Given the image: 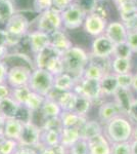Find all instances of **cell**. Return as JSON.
<instances>
[{"label": "cell", "instance_id": "52a82bcc", "mask_svg": "<svg viewBox=\"0 0 137 154\" xmlns=\"http://www.w3.org/2000/svg\"><path fill=\"white\" fill-rule=\"evenodd\" d=\"M87 14L81 6L74 1L69 7L61 11V19H63V26L64 30H78L83 27L84 21H85Z\"/></svg>", "mask_w": 137, "mask_h": 154}, {"label": "cell", "instance_id": "d590c367", "mask_svg": "<svg viewBox=\"0 0 137 154\" xmlns=\"http://www.w3.org/2000/svg\"><path fill=\"white\" fill-rule=\"evenodd\" d=\"M46 70L50 72L53 76H56L58 74H61L64 72V62L61 59V56H57L55 58H53L50 62L48 63V65L46 67Z\"/></svg>", "mask_w": 137, "mask_h": 154}, {"label": "cell", "instance_id": "83f0119b", "mask_svg": "<svg viewBox=\"0 0 137 154\" xmlns=\"http://www.w3.org/2000/svg\"><path fill=\"white\" fill-rule=\"evenodd\" d=\"M132 61L130 59H123L113 57L112 58V72L116 75L118 74H125L131 72Z\"/></svg>", "mask_w": 137, "mask_h": 154}, {"label": "cell", "instance_id": "816d5d0a", "mask_svg": "<svg viewBox=\"0 0 137 154\" xmlns=\"http://www.w3.org/2000/svg\"><path fill=\"white\" fill-rule=\"evenodd\" d=\"M37 152H38V154H55L52 147H44V146H41L37 150Z\"/></svg>", "mask_w": 137, "mask_h": 154}, {"label": "cell", "instance_id": "d4e9b609", "mask_svg": "<svg viewBox=\"0 0 137 154\" xmlns=\"http://www.w3.org/2000/svg\"><path fill=\"white\" fill-rule=\"evenodd\" d=\"M80 139V131L77 128H64L61 131V144L68 149Z\"/></svg>", "mask_w": 137, "mask_h": 154}, {"label": "cell", "instance_id": "b9f144b4", "mask_svg": "<svg viewBox=\"0 0 137 154\" xmlns=\"http://www.w3.org/2000/svg\"><path fill=\"white\" fill-rule=\"evenodd\" d=\"M53 5V0H33V8L37 14L47 11Z\"/></svg>", "mask_w": 137, "mask_h": 154}, {"label": "cell", "instance_id": "60d3db41", "mask_svg": "<svg viewBox=\"0 0 137 154\" xmlns=\"http://www.w3.org/2000/svg\"><path fill=\"white\" fill-rule=\"evenodd\" d=\"M117 76V80H118L119 88H131L132 81H133V74L131 72L125 74H118Z\"/></svg>", "mask_w": 137, "mask_h": 154}, {"label": "cell", "instance_id": "7bdbcfd3", "mask_svg": "<svg viewBox=\"0 0 137 154\" xmlns=\"http://www.w3.org/2000/svg\"><path fill=\"white\" fill-rule=\"evenodd\" d=\"M87 14H93L98 0H75Z\"/></svg>", "mask_w": 137, "mask_h": 154}, {"label": "cell", "instance_id": "7a4b0ae2", "mask_svg": "<svg viewBox=\"0 0 137 154\" xmlns=\"http://www.w3.org/2000/svg\"><path fill=\"white\" fill-rule=\"evenodd\" d=\"M133 130V123L126 115L117 116L103 125V134L111 143L131 141Z\"/></svg>", "mask_w": 137, "mask_h": 154}, {"label": "cell", "instance_id": "11a10c76", "mask_svg": "<svg viewBox=\"0 0 137 154\" xmlns=\"http://www.w3.org/2000/svg\"><path fill=\"white\" fill-rule=\"evenodd\" d=\"M112 1H113L114 5H115V6H117V5H119V4L123 3V2H126V1H130V0H112Z\"/></svg>", "mask_w": 137, "mask_h": 154}, {"label": "cell", "instance_id": "f6af8a7d", "mask_svg": "<svg viewBox=\"0 0 137 154\" xmlns=\"http://www.w3.org/2000/svg\"><path fill=\"white\" fill-rule=\"evenodd\" d=\"M75 0H53V5L52 7L56 8L57 11H63L67 7H69Z\"/></svg>", "mask_w": 137, "mask_h": 154}, {"label": "cell", "instance_id": "603a6c76", "mask_svg": "<svg viewBox=\"0 0 137 154\" xmlns=\"http://www.w3.org/2000/svg\"><path fill=\"white\" fill-rule=\"evenodd\" d=\"M57 56H61V54H58L55 49H53L50 45H49L48 48H46L45 49L41 51L40 53H38L33 57L35 68L46 69V67L48 65L49 62Z\"/></svg>", "mask_w": 137, "mask_h": 154}, {"label": "cell", "instance_id": "5b68a950", "mask_svg": "<svg viewBox=\"0 0 137 154\" xmlns=\"http://www.w3.org/2000/svg\"><path fill=\"white\" fill-rule=\"evenodd\" d=\"M29 88L32 91L46 98L54 88V76L46 69L35 68L31 74Z\"/></svg>", "mask_w": 137, "mask_h": 154}, {"label": "cell", "instance_id": "d6986e66", "mask_svg": "<svg viewBox=\"0 0 137 154\" xmlns=\"http://www.w3.org/2000/svg\"><path fill=\"white\" fill-rule=\"evenodd\" d=\"M59 118L64 128H77L79 130L88 120V116H81L74 111H63Z\"/></svg>", "mask_w": 137, "mask_h": 154}, {"label": "cell", "instance_id": "bcb514c9", "mask_svg": "<svg viewBox=\"0 0 137 154\" xmlns=\"http://www.w3.org/2000/svg\"><path fill=\"white\" fill-rule=\"evenodd\" d=\"M127 117L130 119L132 123L137 125V99H134L130 110H129L128 114H127Z\"/></svg>", "mask_w": 137, "mask_h": 154}, {"label": "cell", "instance_id": "8992f818", "mask_svg": "<svg viewBox=\"0 0 137 154\" xmlns=\"http://www.w3.org/2000/svg\"><path fill=\"white\" fill-rule=\"evenodd\" d=\"M61 29H64L61 11H57L54 7H51L38 14L36 21V30L51 34L54 31Z\"/></svg>", "mask_w": 137, "mask_h": 154}, {"label": "cell", "instance_id": "7c38bea8", "mask_svg": "<svg viewBox=\"0 0 137 154\" xmlns=\"http://www.w3.org/2000/svg\"><path fill=\"white\" fill-rule=\"evenodd\" d=\"M32 72L31 69L26 67H11L8 70L6 83L11 88L29 85Z\"/></svg>", "mask_w": 137, "mask_h": 154}, {"label": "cell", "instance_id": "3957f363", "mask_svg": "<svg viewBox=\"0 0 137 154\" xmlns=\"http://www.w3.org/2000/svg\"><path fill=\"white\" fill-rule=\"evenodd\" d=\"M30 20L24 14L16 11L4 24V30L7 33L6 45L8 48H16L19 45L30 32Z\"/></svg>", "mask_w": 137, "mask_h": 154}, {"label": "cell", "instance_id": "6da1fadb", "mask_svg": "<svg viewBox=\"0 0 137 154\" xmlns=\"http://www.w3.org/2000/svg\"><path fill=\"white\" fill-rule=\"evenodd\" d=\"M64 72L71 74L77 81L83 77L84 70L90 60V54L80 45H73L61 54Z\"/></svg>", "mask_w": 137, "mask_h": 154}, {"label": "cell", "instance_id": "9c48e42d", "mask_svg": "<svg viewBox=\"0 0 137 154\" xmlns=\"http://www.w3.org/2000/svg\"><path fill=\"white\" fill-rule=\"evenodd\" d=\"M115 46L116 44L108 36H106V34H103V35L93 38L89 54L94 58L112 59L114 57Z\"/></svg>", "mask_w": 137, "mask_h": 154}, {"label": "cell", "instance_id": "c3c4849f", "mask_svg": "<svg viewBox=\"0 0 137 154\" xmlns=\"http://www.w3.org/2000/svg\"><path fill=\"white\" fill-rule=\"evenodd\" d=\"M11 88L7 83H0V100L10 97Z\"/></svg>", "mask_w": 137, "mask_h": 154}, {"label": "cell", "instance_id": "681fc988", "mask_svg": "<svg viewBox=\"0 0 137 154\" xmlns=\"http://www.w3.org/2000/svg\"><path fill=\"white\" fill-rule=\"evenodd\" d=\"M13 154H38L36 149L27 148V147H19Z\"/></svg>", "mask_w": 137, "mask_h": 154}, {"label": "cell", "instance_id": "7dc6e473", "mask_svg": "<svg viewBox=\"0 0 137 154\" xmlns=\"http://www.w3.org/2000/svg\"><path fill=\"white\" fill-rule=\"evenodd\" d=\"M9 68L4 62H0V83H6Z\"/></svg>", "mask_w": 137, "mask_h": 154}, {"label": "cell", "instance_id": "484cf974", "mask_svg": "<svg viewBox=\"0 0 137 154\" xmlns=\"http://www.w3.org/2000/svg\"><path fill=\"white\" fill-rule=\"evenodd\" d=\"M40 112L42 115L45 117V119L48 118H55L61 116V112H63V109L61 107L58 105V103L51 99L46 98L45 101L43 103V106L40 109Z\"/></svg>", "mask_w": 137, "mask_h": 154}, {"label": "cell", "instance_id": "e575fe53", "mask_svg": "<svg viewBox=\"0 0 137 154\" xmlns=\"http://www.w3.org/2000/svg\"><path fill=\"white\" fill-rule=\"evenodd\" d=\"M19 148L17 141L12 139L0 137V154H13Z\"/></svg>", "mask_w": 137, "mask_h": 154}, {"label": "cell", "instance_id": "6f0895ef", "mask_svg": "<svg viewBox=\"0 0 137 154\" xmlns=\"http://www.w3.org/2000/svg\"><path fill=\"white\" fill-rule=\"evenodd\" d=\"M3 122H4V119L0 115V137L2 136V126H3Z\"/></svg>", "mask_w": 137, "mask_h": 154}, {"label": "cell", "instance_id": "836d02e7", "mask_svg": "<svg viewBox=\"0 0 137 154\" xmlns=\"http://www.w3.org/2000/svg\"><path fill=\"white\" fill-rule=\"evenodd\" d=\"M45 99H46L45 97L39 95V94L35 93V91H31V94H30L25 106H26L27 108H29L32 112H36V111H39L42 108Z\"/></svg>", "mask_w": 137, "mask_h": 154}, {"label": "cell", "instance_id": "680465c9", "mask_svg": "<svg viewBox=\"0 0 137 154\" xmlns=\"http://www.w3.org/2000/svg\"><path fill=\"white\" fill-rule=\"evenodd\" d=\"M132 1H133L134 7H135V11H137V0H132Z\"/></svg>", "mask_w": 137, "mask_h": 154}, {"label": "cell", "instance_id": "44dd1931", "mask_svg": "<svg viewBox=\"0 0 137 154\" xmlns=\"http://www.w3.org/2000/svg\"><path fill=\"white\" fill-rule=\"evenodd\" d=\"M100 88L104 98H106V97H114V95L119 88L116 74L113 73V72L106 74L100 79Z\"/></svg>", "mask_w": 137, "mask_h": 154}, {"label": "cell", "instance_id": "f5cc1de1", "mask_svg": "<svg viewBox=\"0 0 137 154\" xmlns=\"http://www.w3.org/2000/svg\"><path fill=\"white\" fill-rule=\"evenodd\" d=\"M131 154H137V141L136 140H131Z\"/></svg>", "mask_w": 137, "mask_h": 154}, {"label": "cell", "instance_id": "4dcf8cb0", "mask_svg": "<svg viewBox=\"0 0 137 154\" xmlns=\"http://www.w3.org/2000/svg\"><path fill=\"white\" fill-rule=\"evenodd\" d=\"M116 8L118 11L119 14H120V21H122L123 23H125L128 20H130L132 17H134L137 14L132 0L119 4V5L116 6Z\"/></svg>", "mask_w": 137, "mask_h": 154}, {"label": "cell", "instance_id": "d6a6232c", "mask_svg": "<svg viewBox=\"0 0 137 154\" xmlns=\"http://www.w3.org/2000/svg\"><path fill=\"white\" fill-rule=\"evenodd\" d=\"M31 88H29V85L26 86H19V88H11V94L10 97L13 99L16 103H19V105H25L27 100H28L30 94H31Z\"/></svg>", "mask_w": 137, "mask_h": 154}, {"label": "cell", "instance_id": "2e32d148", "mask_svg": "<svg viewBox=\"0 0 137 154\" xmlns=\"http://www.w3.org/2000/svg\"><path fill=\"white\" fill-rule=\"evenodd\" d=\"M88 142L89 154H111L112 143L104 134L91 138Z\"/></svg>", "mask_w": 137, "mask_h": 154}, {"label": "cell", "instance_id": "8d00e7d4", "mask_svg": "<svg viewBox=\"0 0 137 154\" xmlns=\"http://www.w3.org/2000/svg\"><path fill=\"white\" fill-rule=\"evenodd\" d=\"M132 56H133V53H132L131 48H129L128 44H127V42L116 44V46H115V51H114V57L131 60Z\"/></svg>", "mask_w": 137, "mask_h": 154}, {"label": "cell", "instance_id": "ac0fdd59", "mask_svg": "<svg viewBox=\"0 0 137 154\" xmlns=\"http://www.w3.org/2000/svg\"><path fill=\"white\" fill-rule=\"evenodd\" d=\"M23 125L24 123H22L16 118L4 119L3 126H2V136L17 141L21 136Z\"/></svg>", "mask_w": 137, "mask_h": 154}, {"label": "cell", "instance_id": "ffe728a7", "mask_svg": "<svg viewBox=\"0 0 137 154\" xmlns=\"http://www.w3.org/2000/svg\"><path fill=\"white\" fill-rule=\"evenodd\" d=\"M79 131L81 139L88 141L93 137L103 134V125L96 119H88Z\"/></svg>", "mask_w": 137, "mask_h": 154}, {"label": "cell", "instance_id": "5bb4252c", "mask_svg": "<svg viewBox=\"0 0 137 154\" xmlns=\"http://www.w3.org/2000/svg\"><path fill=\"white\" fill-rule=\"evenodd\" d=\"M123 115L122 111L119 107L118 104L114 100L104 101L103 104H100L98 107V111H97V116H98V120L104 125L114 119L117 116Z\"/></svg>", "mask_w": 137, "mask_h": 154}, {"label": "cell", "instance_id": "4316f807", "mask_svg": "<svg viewBox=\"0 0 137 154\" xmlns=\"http://www.w3.org/2000/svg\"><path fill=\"white\" fill-rule=\"evenodd\" d=\"M61 131L56 130H42L41 146L52 147L61 144Z\"/></svg>", "mask_w": 137, "mask_h": 154}, {"label": "cell", "instance_id": "9a60e30c", "mask_svg": "<svg viewBox=\"0 0 137 154\" xmlns=\"http://www.w3.org/2000/svg\"><path fill=\"white\" fill-rule=\"evenodd\" d=\"M49 37H50V46L61 54L66 53L74 45L73 41L66 33L64 29L54 31L53 33L49 34Z\"/></svg>", "mask_w": 137, "mask_h": 154}, {"label": "cell", "instance_id": "1f68e13d", "mask_svg": "<svg viewBox=\"0 0 137 154\" xmlns=\"http://www.w3.org/2000/svg\"><path fill=\"white\" fill-rule=\"evenodd\" d=\"M92 106H93V103L91 100H89L88 98L84 96L77 95V101L74 108V112L81 116H87Z\"/></svg>", "mask_w": 137, "mask_h": 154}, {"label": "cell", "instance_id": "f546056e", "mask_svg": "<svg viewBox=\"0 0 137 154\" xmlns=\"http://www.w3.org/2000/svg\"><path fill=\"white\" fill-rule=\"evenodd\" d=\"M77 101V94L71 91H63L59 96L57 103L61 107L63 111H74Z\"/></svg>", "mask_w": 137, "mask_h": 154}, {"label": "cell", "instance_id": "e0dca14e", "mask_svg": "<svg viewBox=\"0 0 137 154\" xmlns=\"http://www.w3.org/2000/svg\"><path fill=\"white\" fill-rule=\"evenodd\" d=\"M134 99L135 98H134L131 88H119L118 91H116V94H115L113 97V100L118 104L119 107H120L122 114L126 116H127V114H128L129 110H130Z\"/></svg>", "mask_w": 137, "mask_h": 154}, {"label": "cell", "instance_id": "f35d334b", "mask_svg": "<svg viewBox=\"0 0 137 154\" xmlns=\"http://www.w3.org/2000/svg\"><path fill=\"white\" fill-rule=\"evenodd\" d=\"M32 117H33V112L29 108H27L25 105L19 106L16 119L19 120L22 123H28V122H32Z\"/></svg>", "mask_w": 137, "mask_h": 154}, {"label": "cell", "instance_id": "f1b7e54d", "mask_svg": "<svg viewBox=\"0 0 137 154\" xmlns=\"http://www.w3.org/2000/svg\"><path fill=\"white\" fill-rule=\"evenodd\" d=\"M16 12L13 0H0V23L5 24Z\"/></svg>", "mask_w": 137, "mask_h": 154}, {"label": "cell", "instance_id": "ab89813d", "mask_svg": "<svg viewBox=\"0 0 137 154\" xmlns=\"http://www.w3.org/2000/svg\"><path fill=\"white\" fill-rule=\"evenodd\" d=\"M111 154H131V144L129 142L112 143Z\"/></svg>", "mask_w": 137, "mask_h": 154}, {"label": "cell", "instance_id": "8fae6325", "mask_svg": "<svg viewBox=\"0 0 137 154\" xmlns=\"http://www.w3.org/2000/svg\"><path fill=\"white\" fill-rule=\"evenodd\" d=\"M109 21L96 14H89L86 16L83 24V29L89 36L98 37L104 34Z\"/></svg>", "mask_w": 137, "mask_h": 154}, {"label": "cell", "instance_id": "7402d4cb", "mask_svg": "<svg viewBox=\"0 0 137 154\" xmlns=\"http://www.w3.org/2000/svg\"><path fill=\"white\" fill-rule=\"evenodd\" d=\"M19 104L16 103L11 97L0 100V115L3 119L16 118L17 111L19 109Z\"/></svg>", "mask_w": 137, "mask_h": 154}, {"label": "cell", "instance_id": "db71d44e", "mask_svg": "<svg viewBox=\"0 0 137 154\" xmlns=\"http://www.w3.org/2000/svg\"><path fill=\"white\" fill-rule=\"evenodd\" d=\"M131 89H133L134 91H136L137 93V73L133 74V81H132Z\"/></svg>", "mask_w": 137, "mask_h": 154}, {"label": "cell", "instance_id": "ba28073f", "mask_svg": "<svg viewBox=\"0 0 137 154\" xmlns=\"http://www.w3.org/2000/svg\"><path fill=\"white\" fill-rule=\"evenodd\" d=\"M41 128L34 122L24 123L21 136L17 140L19 147L33 148L38 150L41 147Z\"/></svg>", "mask_w": 137, "mask_h": 154}, {"label": "cell", "instance_id": "9f6ffc18", "mask_svg": "<svg viewBox=\"0 0 137 154\" xmlns=\"http://www.w3.org/2000/svg\"><path fill=\"white\" fill-rule=\"evenodd\" d=\"M132 140H136L137 141V125L134 126L133 135H132Z\"/></svg>", "mask_w": 137, "mask_h": 154}, {"label": "cell", "instance_id": "f907efd6", "mask_svg": "<svg viewBox=\"0 0 137 154\" xmlns=\"http://www.w3.org/2000/svg\"><path fill=\"white\" fill-rule=\"evenodd\" d=\"M9 54V48L4 44H0V62H4V60Z\"/></svg>", "mask_w": 137, "mask_h": 154}, {"label": "cell", "instance_id": "4fadbf2b", "mask_svg": "<svg viewBox=\"0 0 137 154\" xmlns=\"http://www.w3.org/2000/svg\"><path fill=\"white\" fill-rule=\"evenodd\" d=\"M104 34L115 44H120L127 41L128 30L122 21H111L108 23Z\"/></svg>", "mask_w": 137, "mask_h": 154}, {"label": "cell", "instance_id": "30bf717a", "mask_svg": "<svg viewBox=\"0 0 137 154\" xmlns=\"http://www.w3.org/2000/svg\"><path fill=\"white\" fill-rule=\"evenodd\" d=\"M26 40L29 45L30 53L33 57L50 45L49 34L44 33L39 30H32V31L30 30V32L26 36Z\"/></svg>", "mask_w": 137, "mask_h": 154}, {"label": "cell", "instance_id": "ee69618b", "mask_svg": "<svg viewBox=\"0 0 137 154\" xmlns=\"http://www.w3.org/2000/svg\"><path fill=\"white\" fill-rule=\"evenodd\" d=\"M127 44L131 48L132 53L137 54V30L136 31H129L127 37Z\"/></svg>", "mask_w": 137, "mask_h": 154}, {"label": "cell", "instance_id": "cb8c5ba5", "mask_svg": "<svg viewBox=\"0 0 137 154\" xmlns=\"http://www.w3.org/2000/svg\"><path fill=\"white\" fill-rule=\"evenodd\" d=\"M77 80L71 74L64 72L61 74L54 76V88L61 91H73Z\"/></svg>", "mask_w": 137, "mask_h": 154}, {"label": "cell", "instance_id": "277c9868", "mask_svg": "<svg viewBox=\"0 0 137 154\" xmlns=\"http://www.w3.org/2000/svg\"><path fill=\"white\" fill-rule=\"evenodd\" d=\"M74 93L77 95L84 96L88 98L89 100L92 101L94 104H103L106 101V98L103 95L100 88V80H96V79H89L82 77L80 80L77 81L76 85L73 89Z\"/></svg>", "mask_w": 137, "mask_h": 154}, {"label": "cell", "instance_id": "74e56055", "mask_svg": "<svg viewBox=\"0 0 137 154\" xmlns=\"http://www.w3.org/2000/svg\"><path fill=\"white\" fill-rule=\"evenodd\" d=\"M69 154H89L88 142L84 139H80L69 148Z\"/></svg>", "mask_w": 137, "mask_h": 154}]
</instances>
